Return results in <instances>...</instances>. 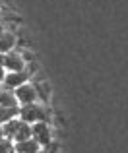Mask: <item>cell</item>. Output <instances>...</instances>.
<instances>
[{"mask_svg":"<svg viewBox=\"0 0 128 153\" xmlns=\"http://www.w3.org/2000/svg\"><path fill=\"white\" fill-rule=\"evenodd\" d=\"M18 118L25 124H35V122H47V112L41 105L37 103H31V105H23L19 107L18 111Z\"/></svg>","mask_w":128,"mask_h":153,"instance_id":"1","label":"cell"},{"mask_svg":"<svg viewBox=\"0 0 128 153\" xmlns=\"http://www.w3.org/2000/svg\"><path fill=\"white\" fill-rule=\"evenodd\" d=\"M12 93H14V99H16V103H18V107L37 103V87L31 85V83H23L18 89H14Z\"/></svg>","mask_w":128,"mask_h":153,"instance_id":"2","label":"cell"},{"mask_svg":"<svg viewBox=\"0 0 128 153\" xmlns=\"http://www.w3.org/2000/svg\"><path fill=\"white\" fill-rule=\"evenodd\" d=\"M31 140L39 143V147L49 146L51 140H53V132H51V126L47 122H35L31 124Z\"/></svg>","mask_w":128,"mask_h":153,"instance_id":"3","label":"cell"},{"mask_svg":"<svg viewBox=\"0 0 128 153\" xmlns=\"http://www.w3.org/2000/svg\"><path fill=\"white\" fill-rule=\"evenodd\" d=\"M27 79H29V74H27L25 70L6 72V76H4V79H2V85H4V89H18L19 85L27 83Z\"/></svg>","mask_w":128,"mask_h":153,"instance_id":"4","label":"cell"},{"mask_svg":"<svg viewBox=\"0 0 128 153\" xmlns=\"http://www.w3.org/2000/svg\"><path fill=\"white\" fill-rule=\"evenodd\" d=\"M2 68L4 72H22L25 68V62L22 60L18 52H6L2 56Z\"/></svg>","mask_w":128,"mask_h":153,"instance_id":"5","label":"cell"},{"mask_svg":"<svg viewBox=\"0 0 128 153\" xmlns=\"http://www.w3.org/2000/svg\"><path fill=\"white\" fill-rule=\"evenodd\" d=\"M12 153H41V147L35 140H23V142H16L12 147Z\"/></svg>","mask_w":128,"mask_h":153,"instance_id":"6","label":"cell"},{"mask_svg":"<svg viewBox=\"0 0 128 153\" xmlns=\"http://www.w3.org/2000/svg\"><path fill=\"white\" fill-rule=\"evenodd\" d=\"M16 45V37L8 31H2L0 33V54H6V52H12Z\"/></svg>","mask_w":128,"mask_h":153,"instance_id":"7","label":"cell"},{"mask_svg":"<svg viewBox=\"0 0 128 153\" xmlns=\"http://www.w3.org/2000/svg\"><path fill=\"white\" fill-rule=\"evenodd\" d=\"M29 138H31V126L19 120V124H18V128H16V134H14V138H12V142L16 143V142H23V140H29Z\"/></svg>","mask_w":128,"mask_h":153,"instance_id":"8","label":"cell"},{"mask_svg":"<svg viewBox=\"0 0 128 153\" xmlns=\"http://www.w3.org/2000/svg\"><path fill=\"white\" fill-rule=\"evenodd\" d=\"M18 111H19V107H0V126L18 118Z\"/></svg>","mask_w":128,"mask_h":153,"instance_id":"9","label":"cell"},{"mask_svg":"<svg viewBox=\"0 0 128 153\" xmlns=\"http://www.w3.org/2000/svg\"><path fill=\"white\" fill-rule=\"evenodd\" d=\"M0 107H18L14 93L8 89H0Z\"/></svg>","mask_w":128,"mask_h":153,"instance_id":"10","label":"cell"},{"mask_svg":"<svg viewBox=\"0 0 128 153\" xmlns=\"http://www.w3.org/2000/svg\"><path fill=\"white\" fill-rule=\"evenodd\" d=\"M12 147H14V142L2 138L0 140V153H12Z\"/></svg>","mask_w":128,"mask_h":153,"instance_id":"11","label":"cell"},{"mask_svg":"<svg viewBox=\"0 0 128 153\" xmlns=\"http://www.w3.org/2000/svg\"><path fill=\"white\" fill-rule=\"evenodd\" d=\"M4 76H6V72H4V68H0V83H2V79H4Z\"/></svg>","mask_w":128,"mask_h":153,"instance_id":"12","label":"cell"},{"mask_svg":"<svg viewBox=\"0 0 128 153\" xmlns=\"http://www.w3.org/2000/svg\"><path fill=\"white\" fill-rule=\"evenodd\" d=\"M4 138V134H2V126H0V140H2Z\"/></svg>","mask_w":128,"mask_h":153,"instance_id":"13","label":"cell"},{"mask_svg":"<svg viewBox=\"0 0 128 153\" xmlns=\"http://www.w3.org/2000/svg\"><path fill=\"white\" fill-rule=\"evenodd\" d=\"M2 31H4V27H2V23H0V33H2Z\"/></svg>","mask_w":128,"mask_h":153,"instance_id":"14","label":"cell"},{"mask_svg":"<svg viewBox=\"0 0 128 153\" xmlns=\"http://www.w3.org/2000/svg\"><path fill=\"white\" fill-rule=\"evenodd\" d=\"M0 87H2V83H0Z\"/></svg>","mask_w":128,"mask_h":153,"instance_id":"15","label":"cell"}]
</instances>
